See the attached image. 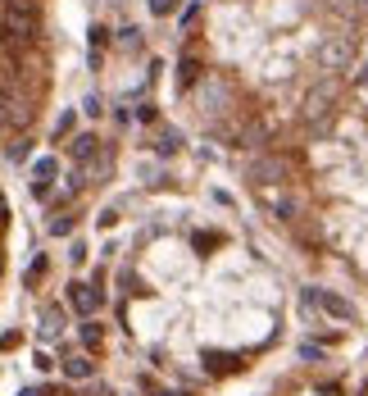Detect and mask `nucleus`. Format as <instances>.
Masks as SVG:
<instances>
[{
  "mask_svg": "<svg viewBox=\"0 0 368 396\" xmlns=\"http://www.w3.org/2000/svg\"><path fill=\"white\" fill-rule=\"evenodd\" d=\"M51 96L46 0H0V151L23 160Z\"/></svg>",
  "mask_w": 368,
  "mask_h": 396,
  "instance_id": "1",
  "label": "nucleus"
},
{
  "mask_svg": "<svg viewBox=\"0 0 368 396\" xmlns=\"http://www.w3.org/2000/svg\"><path fill=\"white\" fill-rule=\"evenodd\" d=\"M69 305L82 319H96V310L105 305V296H100V287H91V283H69Z\"/></svg>",
  "mask_w": 368,
  "mask_h": 396,
  "instance_id": "2",
  "label": "nucleus"
},
{
  "mask_svg": "<svg viewBox=\"0 0 368 396\" xmlns=\"http://www.w3.org/2000/svg\"><path fill=\"white\" fill-rule=\"evenodd\" d=\"M55 173H60V160H55V155H46V160H37V164H32V196H37V200L51 196Z\"/></svg>",
  "mask_w": 368,
  "mask_h": 396,
  "instance_id": "3",
  "label": "nucleus"
},
{
  "mask_svg": "<svg viewBox=\"0 0 368 396\" xmlns=\"http://www.w3.org/2000/svg\"><path fill=\"white\" fill-rule=\"evenodd\" d=\"M309 301H318L332 319H355V305L346 301V296H336V292H309Z\"/></svg>",
  "mask_w": 368,
  "mask_h": 396,
  "instance_id": "4",
  "label": "nucleus"
},
{
  "mask_svg": "<svg viewBox=\"0 0 368 396\" xmlns=\"http://www.w3.org/2000/svg\"><path fill=\"white\" fill-rule=\"evenodd\" d=\"M5 274H9V200L0 191V287H5Z\"/></svg>",
  "mask_w": 368,
  "mask_h": 396,
  "instance_id": "5",
  "label": "nucleus"
},
{
  "mask_svg": "<svg viewBox=\"0 0 368 396\" xmlns=\"http://www.w3.org/2000/svg\"><path fill=\"white\" fill-rule=\"evenodd\" d=\"M96 151H100V137H96V132H77V137L69 141V155H73V164H86L96 155Z\"/></svg>",
  "mask_w": 368,
  "mask_h": 396,
  "instance_id": "6",
  "label": "nucleus"
},
{
  "mask_svg": "<svg viewBox=\"0 0 368 396\" xmlns=\"http://www.w3.org/2000/svg\"><path fill=\"white\" fill-rule=\"evenodd\" d=\"M91 373H96V360H91V355H69V360H64V378L86 383Z\"/></svg>",
  "mask_w": 368,
  "mask_h": 396,
  "instance_id": "7",
  "label": "nucleus"
},
{
  "mask_svg": "<svg viewBox=\"0 0 368 396\" xmlns=\"http://www.w3.org/2000/svg\"><path fill=\"white\" fill-rule=\"evenodd\" d=\"M46 274H51V260H46V255H37L32 264H27V274H23V287H37Z\"/></svg>",
  "mask_w": 368,
  "mask_h": 396,
  "instance_id": "8",
  "label": "nucleus"
},
{
  "mask_svg": "<svg viewBox=\"0 0 368 396\" xmlns=\"http://www.w3.org/2000/svg\"><path fill=\"white\" fill-rule=\"evenodd\" d=\"M82 342L91 346V351H100V346H105V333H100V324H91V319H86V324H82Z\"/></svg>",
  "mask_w": 368,
  "mask_h": 396,
  "instance_id": "9",
  "label": "nucleus"
},
{
  "mask_svg": "<svg viewBox=\"0 0 368 396\" xmlns=\"http://www.w3.org/2000/svg\"><path fill=\"white\" fill-rule=\"evenodd\" d=\"M178 5H182V0H150V14L155 18H169V14H178Z\"/></svg>",
  "mask_w": 368,
  "mask_h": 396,
  "instance_id": "10",
  "label": "nucleus"
},
{
  "mask_svg": "<svg viewBox=\"0 0 368 396\" xmlns=\"http://www.w3.org/2000/svg\"><path fill=\"white\" fill-rule=\"evenodd\" d=\"M73 123H77V119H73V110H64V114H60V123H55V137H69Z\"/></svg>",
  "mask_w": 368,
  "mask_h": 396,
  "instance_id": "11",
  "label": "nucleus"
},
{
  "mask_svg": "<svg viewBox=\"0 0 368 396\" xmlns=\"http://www.w3.org/2000/svg\"><path fill=\"white\" fill-rule=\"evenodd\" d=\"M73 224H77V219H73V215H64V219H55V224H51V233H55V237H69V233H73Z\"/></svg>",
  "mask_w": 368,
  "mask_h": 396,
  "instance_id": "12",
  "label": "nucleus"
},
{
  "mask_svg": "<svg viewBox=\"0 0 368 396\" xmlns=\"http://www.w3.org/2000/svg\"><path fill=\"white\" fill-rule=\"evenodd\" d=\"M14 346H23V333H5V337H0V351H14Z\"/></svg>",
  "mask_w": 368,
  "mask_h": 396,
  "instance_id": "13",
  "label": "nucleus"
},
{
  "mask_svg": "<svg viewBox=\"0 0 368 396\" xmlns=\"http://www.w3.org/2000/svg\"><path fill=\"white\" fill-rule=\"evenodd\" d=\"M105 41H110V27L96 23V27H91V51H96V46H105Z\"/></svg>",
  "mask_w": 368,
  "mask_h": 396,
  "instance_id": "14",
  "label": "nucleus"
},
{
  "mask_svg": "<svg viewBox=\"0 0 368 396\" xmlns=\"http://www.w3.org/2000/svg\"><path fill=\"white\" fill-rule=\"evenodd\" d=\"M32 364H37V369H41V373H51V369H55V360H51V355H46V351H37V360H32Z\"/></svg>",
  "mask_w": 368,
  "mask_h": 396,
  "instance_id": "15",
  "label": "nucleus"
},
{
  "mask_svg": "<svg viewBox=\"0 0 368 396\" xmlns=\"http://www.w3.org/2000/svg\"><path fill=\"white\" fill-rule=\"evenodd\" d=\"M69 260H73V264H82V260H86V241H73V250H69Z\"/></svg>",
  "mask_w": 368,
  "mask_h": 396,
  "instance_id": "16",
  "label": "nucleus"
},
{
  "mask_svg": "<svg viewBox=\"0 0 368 396\" xmlns=\"http://www.w3.org/2000/svg\"><path fill=\"white\" fill-rule=\"evenodd\" d=\"M23 396H51V388H27Z\"/></svg>",
  "mask_w": 368,
  "mask_h": 396,
  "instance_id": "17",
  "label": "nucleus"
}]
</instances>
